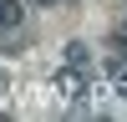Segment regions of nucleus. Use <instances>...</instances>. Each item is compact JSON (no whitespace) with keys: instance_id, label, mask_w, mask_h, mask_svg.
<instances>
[{"instance_id":"1","label":"nucleus","mask_w":127,"mask_h":122,"mask_svg":"<svg viewBox=\"0 0 127 122\" xmlns=\"http://www.w3.org/2000/svg\"><path fill=\"white\" fill-rule=\"evenodd\" d=\"M87 66H61L56 71V92H61V97H71V102H81V97H87Z\"/></svg>"},{"instance_id":"2","label":"nucleus","mask_w":127,"mask_h":122,"mask_svg":"<svg viewBox=\"0 0 127 122\" xmlns=\"http://www.w3.org/2000/svg\"><path fill=\"white\" fill-rule=\"evenodd\" d=\"M26 26V5L20 0H0V41H15Z\"/></svg>"},{"instance_id":"4","label":"nucleus","mask_w":127,"mask_h":122,"mask_svg":"<svg viewBox=\"0 0 127 122\" xmlns=\"http://www.w3.org/2000/svg\"><path fill=\"white\" fill-rule=\"evenodd\" d=\"M31 5H46V10H56V5H76V0H31Z\"/></svg>"},{"instance_id":"5","label":"nucleus","mask_w":127,"mask_h":122,"mask_svg":"<svg viewBox=\"0 0 127 122\" xmlns=\"http://www.w3.org/2000/svg\"><path fill=\"white\" fill-rule=\"evenodd\" d=\"M117 97H127V71H117Z\"/></svg>"},{"instance_id":"3","label":"nucleus","mask_w":127,"mask_h":122,"mask_svg":"<svg viewBox=\"0 0 127 122\" xmlns=\"http://www.w3.org/2000/svg\"><path fill=\"white\" fill-rule=\"evenodd\" d=\"M66 66H92V56H87V41H71V46H66Z\"/></svg>"},{"instance_id":"6","label":"nucleus","mask_w":127,"mask_h":122,"mask_svg":"<svg viewBox=\"0 0 127 122\" xmlns=\"http://www.w3.org/2000/svg\"><path fill=\"white\" fill-rule=\"evenodd\" d=\"M5 92H10V76H5V71H0V102H5Z\"/></svg>"}]
</instances>
